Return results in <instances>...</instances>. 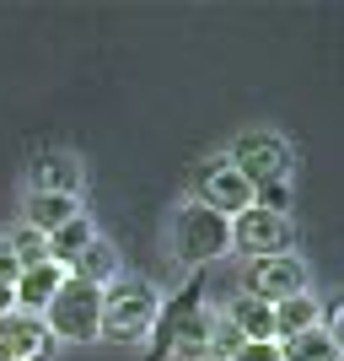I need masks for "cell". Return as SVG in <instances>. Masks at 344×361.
I'll use <instances>...</instances> for the list:
<instances>
[{
    "label": "cell",
    "instance_id": "cell-16",
    "mask_svg": "<svg viewBox=\"0 0 344 361\" xmlns=\"http://www.w3.org/2000/svg\"><path fill=\"white\" fill-rule=\"evenodd\" d=\"M70 216H81L70 195H27V232H38V238L60 232Z\"/></svg>",
    "mask_w": 344,
    "mask_h": 361
},
{
    "label": "cell",
    "instance_id": "cell-19",
    "mask_svg": "<svg viewBox=\"0 0 344 361\" xmlns=\"http://www.w3.org/2000/svg\"><path fill=\"white\" fill-rule=\"evenodd\" d=\"M237 345H242V334L231 329L226 318H215V324H210V345H205V356H210V361H231V356H237Z\"/></svg>",
    "mask_w": 344,
    "mask_h": 361
},
{
    "label": "cell",
    "instance_id": "cell-3",
    "mask_svg": "<svg viewBox=\"0 0 344 361\" xmlns=\"http://www.w3.org/2000/svg\"><path fill=\"white\" fill-rule=\"evenodd\" d=\"M226 248H231V221L215 216L210 205L189 200V205L172 216V254H178V264L199 270V264H210V259H221Z\"/></svg>",
    "mask_w": 344,
    "mask_h": 361
},
{
    "label": "cell",
    "instance_id": "cell-10",
    "mask_svg": "<svg viewBox=\"0 0 344 361\" xmlns=\"http://www.w3.org/2000/svg\"><path fill=\"white\" fill-rule=\"evenodd\" d=\"M81 189V162L65 151H38L32 157V195H70Z\"/></svg>",
    "mask_w": 344,
    "mask_h": 361
},
{
    "label": "cell",
    "instance_id": "cell-21",
    "mask_svg": "<svg viewBox=\"0 0 344 361\" xmlns=\"http://www.w3.org/2000/svg\"><path fill=\"white\" fill-rule=\"evenodd\" d=\"M16 275H22V264H16V254L6 248V238H0V286H16Z\"/></svg>",
    "mask_w": 344,
    "mask_h": 361
},
{
    "label": "cell",
    "instance_id": "cell-15",
    "mask_svg": "<svg viewBox=\"0 0 344 361\" xmlns=\"http://www.w3.org/2000/svg\"><path fill=\"white\" fill-rule=\"evenodd\" d=\"M91 238H97V232H91V221H87V216H70V221H65L60 232H49V238H44V259L65 270V264H75V254H81V248H87Z\"/></svg>",
    "mask_w": 344,
    "mask_h": 361
},
{
    "label": "cell",
    "instance_id": "cell-14",
    "mask_svg": "<svg viewBox=\"0 0 344 361\" xmlns=\"http://www.w3.org/2000/svg\"><path fill=\"white\" fill-rule=\"evenodd\" d=\"M65 275H75V281H87V286H97V291H103L108 281H119V254H113L108 243H97V238H91L87 248L75 254V264H70Z\"/></svg>",
    "mask_w": 344,
    "mask_h": 361
},
{
    "label": "cell",
    "instance_id": "cell-6",
    "mask_svg": "<svg viewBox=\"0 0 344 361\" xmlns=\"http://www.w3.org/2000/svg\"><path fill=\"white\" fill-rule=\"evenodd\" d=\"M231 248H242V259L291 254V216H274V211L248 205L242 216H231Z\"/></svg>",
    "mask_w": 344,
    "mask_h": 361
},
{
    "label": "cell",
    "instance_id": "cell-2",
    "mask_svg": "<svg viewBox=\"0 0 344 361\" xmlns=\"http://www.w3.org/2000/svg\"><path fill=\"white\" fill-rule=\"evenodd\" d=\"M156 286L140 281V275H119L103 286V334L108 340H146L151 324H156Z\"/></svg>",
    "mask_w": 344,
    "mask_h": 361
},
{
    "label": "cell",
    "instance_id": "cell-11",
    "mask_svg": "<svg viewBox=\"0 0 344 361\" xmlns=\"http://www.w3.org/2000/svg\"><path fill=\"white\" fill-rule=\"evenodd\" d=\"M60 281H65L60 264H32V270H22V275H16V286H11L16 313H32V318H38L49 307V297L60 291Z\"/></svg>",
    "mask_w": 344,
    "mask_h": 361
},
{
    "label": "cell",
    "instance_id": "cell-13",
    "mask_svg": "<svg viewBox=\"0 0 344 361\" xmlns=\"http://www.w3.org/2000/svg\"><path fill=\"white\" fill-rule=\"evenodd\" d=\"M280 361H339V334L329 324L317 329H301L291 340H280Z\"/></svg>",
    "mask_w": 344,
    "mask_h": 361
},
{
    "label": "cell",
    "instance_id": "cell-8",
    "mask_svg": "<svg viewBox=\"0 0 344 361\" xmlns=\"http://www.w3.org/2000/svg\"><path fill=\"white\" fill-rule=\"evenodd\" d=\"M60 340L44 329V318L32 313H6L0 318V361H49Z\"/></svg>",
    "mask_w": 344,
    "mask_h": 361
},
{
    "label": "cell",
    "instance_id": "cell-17",
    "mask_svg": "<svg viewBox=\"0 0 344 361\" xmlns=\"http://www.w3.org/2000/svg\"><path fill=\"white\" fill-rule=\"evenodd\" d=\"M226 324L242 334V340H274V307H264V302H253V297H237L231 302V313H226Z\"/></svg>",
    "mask_w": 344,
    "mask_h": 361
},
{
    "label": "cell",
    "instance_id": "cell-18",
    "mask_svg": "<svg viewBox=\"0 0 344 361\" xmlns=\"http://www.w3.org/2000/svg\"><path fill=\"white\" fill-rule=\"evenodd\" d=\"M210 324H215V318L205 313V307H194V313L183 318L178 324V334H172V350H167V356H205V345H210Z\"/></svg>",
    "mask_w": 344,
    "mask_h": 361
},
{
    "label": "cell",
    "instance_id": "cell-12",
    "mask_svg": "<svg viewBox=\"0 0 344 361\" xmlns=\"http://www.w3.org/2000/svg\"><path fill=\"white\" fill-rule=\"evenodd\" d=\"M317 324H323V302H317L312 291L274 302V345L291 340V334H301V329H317Z\"/></svg>",
    "mask_w": 344,
    "mask_h": 361
},
{
    "label": "cell",
    "instance_id": "cell-9",
    "mask_svg": "<svg viewBox=\"0 0 344 361\" xmlns=\"http://www.w3.org/2000/svg\"><path fill=\"white\" fill-rule=\"evenodd\" d=\"M194 307H205V286H199V275H194V281H189L172 302H162V307H156V324H151V361H167L172 334H178V324L194 313Z\"/></svg>",
    "mask_w": 344,
    "mask_h": 361
},
{
    "label": "cell",
    "instance_id": "cell-5",
    "mask_svg": "<svg viewBox=\"0 0 344 361\" xmlns=\"http://www.w3.org/2000/svg\"><path fill=\"white\" fill-rule=\"evenodd\" d=\"M301 291H307V264H301L296 254L248 259V264H242V297L264 302V307H274V302H285V297H301Z\"/></svg>",
    "mask_w": 344,
    "mask_h": 361
},
{
    "label": "cell",
    "instance_id": "cell-7",
    "mask_svg": "<svg viewBox=\"0 0 344 361\" xmlns=\"http://www.w3.org/2000/svg\"><path fill=\"white\" fill-rule=\"evenodd\" d=\"M194 189H199V205H210L215 216H242L248 205H253V189L237 178V167L226 162V157H210V162H199L194 173Z\"/></svg>",
    "mask_w": 344,
    "mask_h": 361
},
{
    "label": "cell",
    "instance_id": "cell-1",
    "mask_svg": "<svg viewBox=\"0 0 344 361\" xmlns=\"http://www.w3.org/2000/svg\"><path fill=\"white\" fill-rule=\"evenodd\" d=\"M38 318H44V329L54 334V340L91 345V340L103 334V291L87 286V281H75V275H65L60 291L49 297V307Z\"/></svg>",
    "mask_w": 344,
    "mask_h": 361
},
{
    "label": "cell",
    "instance_id": "cell-4",
    "mask_svg": "<svg viewBox=\"0 0 344 361\" xmlns=\"http://www.w3.org/2000/svg\"><path fill=\"white\" fill-rule=\"evenodd\" d=\"M226 162L237 167V178L248 189H264V183H291V146H285L274 130H242L226 151Z\"/></svg>",
    "mask_w": 344,
    "mask_h": 361
},
{
    "label": "cell",
    "instance_id": "cell-22",
    "mask_svg": "<svg viewBox=\"0 0 344 361\" xmlns=\"http://www.w3.org/2000/svg\"><path fill=\"white\" fill-rule=\"evenodd\" d=\"M6 313H16V302H11V286H0V318Z\"/></svg>",
    "mask_w": 344,
    "mask_h": 361
},
{
    "label": "cell",
    "instance_id": "cell-20",
    "mask_svg": "<svg viewBox=\"0 0 344 361\" xmlns=\"http://www.w3.org/2000/svg\"><path fill=\"white\" fill-rule=\"evenodd\" d=\"M231 361H280V345H274V340H264V345H258V340H242Z\"/></svg>",
    "mask_w": 344,
    "mask_h": 361
}]
</instances>
